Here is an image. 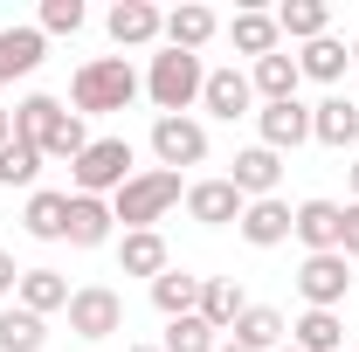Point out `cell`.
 I'll use <instances>...</instances> for the list:
<instances>
[{
  "label": "cell",
  "mask_w": 359,
  "mask_h": 352,
  "mask_svg": "<svg viewBox=\"0 0 359 352\" xmlns=\"http://www.w3.org/2000/svg\"><path fill=\"white\" fill-rule=\"evenodd\" d=\"M201 111H208V118H222V125L249 118V111H256V90H249V76H242V69H208Z\"/></svg>",
  "instance_id": "obj_13"
},
{
  "label": "cell",
  "mask_w": 359,
  "mask_h": 352,
  "mask_svg": "<svg viewBox=\"0 0 359 352\" xmlns=\"http://www.w3.org/2000/svg\"><path fill=\"white\" fill-rule=\"evenodd\" d=\"M215 352H242V346H215Z\"/></svg>",
  "instance_id": "obj_40"
},
{
  "label": "cell",
  "mask_w": 359,
  "mask_h": 352,
  "mask_svg": "<svg viewBox=\"0 0 359 352\" xmlns=\"http://www.w3.org/2000/svg\"><path fill=\"white\" fill-rule=\"evenodd\" d=\"M297 83H304V69H297V55H283V48H276V55H263V62L249 69V90H256L263 104H290V97H297Z\"/></svg>",
  "instance_id": "obj_24"
},
{
  "label": "cell",
  "mask_w": 359,
  "mask_h": 352,
  "mask_svg": "<svg viewBox=\"0 0 359 352\" xmlns=\"http://www.w3.org/2000/svg\"><path fill=\"white\" fill-rule=\"evenodd\" d=\"M14 138H28L42 159H69V166H76L83 145H90V125L62 104V97H42V90H35V97L14 104Z\"/></svg>",
  "instance_id": "obj_1"
},
{
  "label": "cell",
  "mask_w": 359,
  "mask_h": 352,
  "mask_svg": "<svg viewBox=\"0 0 359 352\" xmlns=\"http://www.w3.org/2000/svg\"><path fill=\"white\" fill-rule=\"evenodd\" d=\"M42 48H48L42 28H0V83L7 76H35L42 69Z\"/></svg>",
  "instance_id": "obj_25"
},
{
  "label": "cell",
  "mask_w": 359,
  "mask_h": 352,
  "mask_svg": "<svg viewBox=\"0 0 359 352\" xmlns=\"http://www.w3.org/2000/svg\"><path fill=\"white\" fill-rule=\"evenodd\" d=\"M132 166H138L132 138H90L83 159L69 166V187H76V194H90V201H111V194L132 180Z\"/></svg>",
  "instance_id": "obj_5"
},
{
  "label": "cell",
  "mask_w": 359,
  "mask_h": 352,
  "mask_svg": "<svg viewBox=\"0 0 359 352\" xmlns=\"http://www.w3.org/2000/svg\"><path fill=\"white\" fill-rule=\"evenodd\" d=\"M283 352H297V346H283Z\"/></svg>",
  "instance_id": "obj_43"
},
{
  "label": "cell",
  "mask_w": 359,
  "mask_h": 352,
  "mask_svg": "<svg viewBox=\"0 0 359 352\" xmlns=\"http://www.w3.org/2000/svg\"><path fill=\"white\" fill-rule=\"evenodd\" d=\"M42 346H48V325L35 311H21V304L0 311V352H42Z\"/></svg>",
  "instance_id": "obj_30"
},
{
  "label": "cell",
  "mask_w": 359,
  "mask_h": 352,
  "mask_svg": "<svg viewBox=\"0 0 359 352\" xmlns=\"http://www.w3.org/2000/svg\"><path fill=\"white\" fill-rule=\"evenodd\" d=\"M14 283H21V269H14V256H7V249H0V304L14 297Z\"/></svg>",
  "instance_id": "obj_35"
},
{
  "label": "cell",
  "mask_w": 359,
  "mask_h": 352,
  "mask_svg": "<svg viewBox=\"0 0 359 352\" xmlns=\"http://www.w3.org/2000/svg\"><path fill=\"white\" fill-rule=\"evenodd\" d=\"M118 269H125V276H145V283H152V276H166V269H173L166 235H159V228H132V235L118 242Z\"/></svg>",
  "instance_id": "obj_18"
},
{
  "label": "cell",
  "mask_w": 359,
  "mask_h": 352,
  "mask_svg": "<svg viewBox=\"0 0 359 352\" xmlns=\"http://www.w3.org/2000/svg\"><path fill=\"white\" fill-rule=\"evenodd\" d=\"M208 90V62L187 55V48H159L152 69H145V97L159 104V118H187V104H201Z\"/></svg>",
  "instance_id": "obj_4"
},
{
  "label": "cell",
  "mask_w": 359,
  "mask_h": 352,
  "mask_svg": "<svg viewBox=\"0 0 359 352\" xmlns=\"http://www.w3.org/2000/svg\"><path fill=\"white\" fill-rule=\"evenodd\" d=\"M42 35H76L83 28V0H42Z\"/></svg>",
  "instance_id": "obj_34"
},
{
  "label": "cell",
  "mask_w": 359,
  "mask_h": 352,
  "mask_svg": "<svg viewBox=\"0 0 359 352\" xmlns=\"http://www.w3.org/2000/svg\"><path fill=\"white\" fill-rule=\"evenodd\" d=\"M228 42L242 48L249 62H263V55H276V42H283V35H276V14H256V7H249V14H235Z\"/></svg>",
  "instance_id": "obj_29"
},
{
  "label": "cell",
  "mask_w": 359,
  "mask_h": 352,
  "mask_svg": "<svg viewBox=\"0 0 359 352\" xmlns=\"http://www.w3.org/2000/svg\"><path fill=\"white\" fill-rule=\"evenodd\" d=\"M104 28H111V42H118V48H145V42L166 35V14H159L152 0H118V7L104 14Z\"/></svg>",
  "instance_id": "obj_11"
},
{
  "label": "cell",
  "mask_w": 359,
  "mask_h": 352,
  "mask_svg": "<svg viewBox=\"0 0 359 352\" xmlns=\"http://www.w3.org/2000/svg\"><path fill=\"white\" fill-rule=\"evenodd\" d=\"M346 290H353V256H346V249H339V256H304V269H297L304 311H339Z\"/></svg>",
  "instance_id": "obj_6"
},
{
  "label": "cell",
  "mask_w": 359,
  "mask_h": 352,
  "mask_svg": "<svg viewBox=\"0 0 359 352\" xmlns=\"http://www.w3.org/2000/svg\"><path fill=\"white\" fill-rule=\"evenodd\" d=\"M353 263H359V249H353Z\"/></svg>",
  "instance_id": "obj_42"
},
{
  "label": "cell",
  "mask_w": 359,
  "mask_h": 352,
  "mask_svg": "<svg viewBox=\"0 0 359 352\" xmlns=\"http://www.w3.org/2000/svg\"><path fill=\"white\" fill-rule=\"evenodd\" d=\"M222 35V14L215 7H201V0H187L166 14V48H187V55H201V48Z\"/></svg>",
  "instance_id": "obj_16"
},
{
  "label": "cell",
  "mask_w": 359,
  "mask_h": 352,
  "mask_svg": "<svg viewBox=\"0 0 359 352\" xmlns=\"http://www.w3.org/2000/svg\"><path fill=\"white\" fill-rule=\"evenodd\" d=\"M256 132H263L269 152H297V145L311 138V104H297V97H290V104H263V111H256Z\"/></svg>",
  "instance_id": "obj_12"
},
{
  "label": "cell",
  "mask_w": 359,
  "mask_h": 352,
  "mask_svg": "<svg viewBox=\"0 0 359 352\" xmlns=\"http://www.w3.org/2000/svg\"><path fill=\"white\" fill-rule=\"evenodd\" d=\"M242 208H249V201H242L228 180H194V187H187V215L201 221V228H228V221H242Z\"/></svg>",
  "instance_id": "obj_15"
},
{
  "label": "cell",
  "mask_w": 359,
  "mask_h": 352,
  "mask_svg": "<svg viewBox=\"0 0 359 352\" xmlns=\"http://www.w3.org/2000/svg\"><path fill=\"white\" fill-rule=\"evenodd\" d=\"M111 228H118V215H111V201H90V194H69V249H104L111 242Z\"/></svg>",
  "instance_id": "obj_17"
},
{
  "label": "cell",
  "mask_w": 359,
  "mask_h": 352,
  "mask_svg": "<svg viewBox=\"0 0 359 352\" xmlns=\"http://www.w3.org/2000/svg\"><path fill=\"white\" fill-rule=\"evenodd\" d=\"M346 62H353V48H346V42H332V35L304 42V55H297V69H304L311 83H339V76H346Z\"/></svg>",
  "instance_id": "obj_31"
},
{
  "label": "cell",
  "mask_w": 359,
  "mask_h": 352,
  "mask_svg": "<svg viewBox=\"0 0 359 352\" xmlns=\"http://www.w3.org/2000/svg\"><path fill=\"white\" fill-rule=\"evenodd\" d=\"M290 228H297V208L290 201H249L242 208V221H235V235L249 242V249H276V242H290Z\"/></svg>",
  "instance_id": "obj_10"
},
{
  "label": "cell",
  "mask_w": 359,
  "mask_h": 352,
  "mask_svg": "<svg viewBox=\"0 0 359 352\" xmlns=\"http://www.w3.org/2000/svg\"><path fill=\"white\" fill-rule=\"evenodd\" d=\"M7 138H14V111H0V145H7Z\"/></svg>",
  "instance_id": "obj_37"
},
{
  "label": "cell",
  "mask_w": 359,
  "mask_h": 352,
  "mask_svg": "<svg viewBox=\"0 0 359 352\" xmlns=\"http://www.w3.org/2000/svg\"><path fill=\"white\" fill-rule=\"evenodd\" d=\"M283 339H290L283 311H269V304H249L242 318H235V339H228V346H242V352H283Z\"/></svg>",
  "instance_id": "obj_21"
},
{
  "label": "cell",
  "mask_w": 359,
  "mask_h": 352,
  "mask_svg": "<svg viewBox=\"0 0 359 352\" xmlns=\"http://www.w3.org/2000/svg\"><path fill=\"white\" fill-rule=\"evenodd\" d=\"M180 201H187L180 173H166V166H145V173H132L118 194H111V215L125 221V235H132V228H159V221L173 215Z\"/></svg>",
  "instance_id": "obj_3"
},
{
  "label": "cell",
  "mask_w": 359,
  "mask_h": 352,
  "mask_svg": "<svg viewBox=\"0 0 359 352\" xmlns=\"http://www.w3.org/2000/svg\"><path fill=\"white\" fill-rule=\"evenodd\" d=\"M152 159L180 173V166H201L208 159V125L201 118H152Z\"/></svg>",
  "instance_id": "obj_8"
},
{
  "label": "cell",
  "mask_w": 359,
  "mask_h": 352,
  "mask_svg": "<svg viewBox=\"0 0 359 352\" xmlns=\"http://www.w3.org/2000/svg\"><path fill=\"white\" fill-rule=\"evenodd\" d=\"M353 201H359V166H353Z\"/></svg>",
  "instance_id": "obj_38"
},
{
  "label": "cell",
  "mask_w": 359,
  "mask_h": 352,
  "mask_svg": "<svg viewBox=\"0 0 359 352\" xmlns=\"http://www.w3.org/2000/svg\"><path fill=\"white\" fill-rule=\"evenodd\" d=\"M222 346V332H208L194 311L187 318H166V339H159V352H215Z\"/></svg>",
  "instance_id": "obj_33"
},
{
  "label": "cell",
  "mask_w": 359,
  "mask_h": 352,
  "mask_svg": "<svg viewBox=\"0 0 359 352\" xmlns=\"http://www.w3.org/2000/svg\"><path fill=\"white\" fill-rule=\"evenodd\" d=\"M14 304L48 318V311H69V276L62 269H21V283H14Z\"/></svg>",
  "instance_id": "obj_19"
},
{
  "label": "cell",
  "mask_w": 359,
  "mask_h": 352,
  "mask_svg": "<svg viewBox=\"0 0 359 352\" xmlns=\"http://www.w3.org/2000/svg\"><path fill=\"white\" fill-rule=\"evenodd\" d=\"M35 173H42V152H35L28 138H7V145H0V187H28V194H35Z\"/></svg>",
  "instance_id": "obj_32"
},
{
  "label": "cell",
  "mask_w": 359,
  "mask_h": 352,
  "mask_svg": "<svg viewBox=\"0 0 359 352\" xmlns=\"http://www.w3.org/2000/svg\"><path fill=\"white\" fill-rule=\"evenodd\" d=\"M290 346H297V352H346V325H339V311H304V318L290 325Z\"/></svg>",
  "instance_id": "obj_27"
},
{
  "label": "cell",
  "mask_w": 359,
  "mask_h": 352,
  "mask_svg": "<svg viewBox=\"0 0 359 352\" xmlns=\"http://www.w3.org/2000/svg\"><path fill=\"white\" fill-rule=\"evenodd\" d=\"M332 28V7L325 0H283L276 7V35H290V42H318Z\"/></svg>",
  "instance_id": "obj_28"
},
{
  "label": "cell",
  "mask_w": 359,
  "mask_h": 352,
  "mask_svg": "<svg viewBox=\"0 0 359 352\" xmlns=\"http://www.w3.org/2000/svg\"><path fill=\"white\" fill-rule=\"evenodd\" d=\"M290 235L304 242V256H339L346 249V208L339 201H297V228Z\"/></svg>",
  "instance_id": "obj_9"
},
{
  "label": "cell",
  "mask_w": 359,
  "mask_h": 352,
  "mask_svg": "<svg viewBox=\"0 0 359 352\" xmlns=\"http://www.w3.org/2000/svg\"><path fill=\"white\" fill-rule=\"evenodd\" d=\"M249 311V297H242V283H228V276H208L201 283V304H194V318L208 325V332H235V318Z\"/></svg>",
  "instance_id": "obj_22"
},
{
  "label": "cell",
  "mask_w": 359,
  "mask_h": 352,
  "mask_svg": "<svg viewBox=\"0 0 359 352\" xmlns=\"http://www.w3.org/2000/svg\"><path fill=\"white\" fill-rule=\"evenodd\" d=\"M353 62H359V42H353Z\"/></svg>",
  "instance_id": "obj_41"
},
{
  "label": "cell",
  "mask_w": 359,
  "mask_h": 352,
  "mask_svg": "<svg viewBox=\"0 0 359 352\" xmlns=\"http://www.w3.org/2000/svg\"><path fill=\"white\" fill-rule=\"evenodd\" d=\"M138 90H145V76L125 55H90L69 76V104H76V118H111V111H132Z\"/></svg>",
  "instance_id": "obj_2"
},
{
  "label": "cell",
  "mask_w": 359,
  "mask_h": 352,
  "mask_svg": "<svg viewBox=\"0 0 359 352\" xmlns=\"http://www.w3.org/2000/svg\"><path fill=\"white\" fill-rule=\"evenodd\" d=\"M125 352H159V346H125Z\"/></svg>",
  "instance_id": "obj_39"
},
{
  "label": "cell",
  "mask_w": 359,
  "mask_h": 352,
  "mask_svg": "<svg viewBox=\"0 0 359 352\" xmlns=\"http://www.w3.org/2000/svg\"><path fill=\"white\" fill-rule=\"evenodd\" d=\"M276 180H283V152H269V145L235 152V173H228V187H235L242 201H269V194H276Z\"/></svg>",
  "instance_id": "obj_14"
},
{
  "label": "cell",
  "mask_w": 359,
  "mask_h": 352,
  "mask_svg": "<svg viewBox=\"0 0 359 352\" xmlns=\"http://www.w3.org/2000/svg\"><path fill=\"white\" fill-rule=\"evenodd\" d=\"M21 228H28L35 242H62V235H69V194L35 187V194H28V208H21Z\"/></svg>",
  "instance_id": "obj_20"
},
{
  "label": "cell",
  "mask_w": 359,
  "mask_h": 352,
  "mask_svg": "<svg viewBox=\"0 0 359 352\" xmlns=\"http://www.w3.org/2000/svg\"><path fill=\"white\" fill-rule=\"evenodd\" d=\"M201 283H208V276H194V269L152 276V304H159V318H187V311L201 304Z\"/></svg>",
  "instance_id": "obj_26"
},
{
  "label": "cell",
  "mask_w": 359,
  "mask_h": 352,
  "mask_svg": "<svg viewBox=\"0 0 359 352\" xmlns=\"http://www.w3.org/2000/svg\"><path fill=\"white\" fill-rule=\"evenodd\" d=\"M311 138L332 145V152H346V145L359 138V104H353V97H325V104H311Z\"/></svg>",
  "instance_id": "obj_23"
},
{
  "label": "cell",
  "mask_w": 359,
  "mask_h": 352,
  "mask_svg": "<svg viewBox=\"0 0 359 352\" xmlns=\"http://www.w3.org/2000/svg\"><path fill=\"white\" fill-rule=\"evenodd\" d=\"M69 332H76V339H111V332H125V297H118L111 283L69 290Z\"/></svg>",
  "instance_id": "obj_7"
},
{
  "label": "cell",
  "mask_w": 359,
  "mask_h": 352,
  "mask_svg": "<svg viewBox=\"0 0 359 352\" xmlns=\"http://www.w3.org/2000/svg\"><path fill=\"white\" fill-rule=\"evenodd\" d=\"M353 249H359V201L346 208V256H353Z\"/></svg>",
  "instance_id": "obj_36"
}]
</instances>
